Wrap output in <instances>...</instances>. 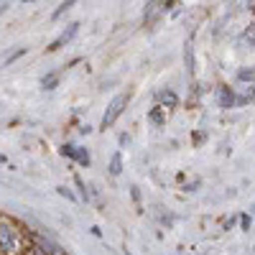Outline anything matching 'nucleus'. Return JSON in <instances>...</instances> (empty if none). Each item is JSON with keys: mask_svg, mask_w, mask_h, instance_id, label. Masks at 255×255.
Masks as SVG:
<instances>
[{"mask_svg": "<svg viewBox=\"0 0 255 255\" xmlns=\"http://www.w3.org/2000/svg\"><path fill=\"white\" fill-rule=\"evenodd\" d=\"M56 84H59V74H46L44 79H41V87L44 90H54Z\"/></svg>", "mask_w": 255, "mask_h": 255, "instance_id": "1a4fd4ad", "label": "nucleus"}, {"mask_svg": "<svg viewBox=\"0 0 255 255\" xmlns=\"http://www.w3.org/2000/svg\"><path fill=\"white\" fill-rule=\"evenodd\" d=\"M77 31H79V23H72V26H69L67 31H61V33H59V36H56V38L51 41V44L46 46V51H49V54H54V51H59L61 46H67L69 41H72V38L77 36Z\"/></svg>", "mask_w": 255, "mask_h": 255, "instance_id": "7ed1b4c3", "label": "nucleus"}, {"mask_svg": "<svg viewBox=\"0 0 255 255\" xmlns=\"http://www.w3.org/2000/svg\"><path fill=\"white\" fill-rule=\"evenodd\" d=\"M23 54H26V49H18V51H13V54H10V56L5 59V67H10V64H13L15 59H20V56H23Z\"/></svg>", "mask_w": 255, "mask_h": 255, "instance_id": "ddd939ff", "label": "nucleus"}, {"mask_svg": "<svg viewBox=\"0 0 255 255\" xmlns=\"http://www.w3.org/2000/svg\"><path fill=\"white\" fill-rule=\"evenodd\" d=\"M245 41H248L250 46H255V23H253V26L245 31Z\"/></svg>", "mask_w": 255, "mask_h": 255, "instance_id": "4468645a", "label": "nucleus"}, {"mask_svg": "<svg viewBox=\"0 0 255 255\" xmlns=\"http://www.w3.org/2000/svg\"><path fill=\"white\" fill-rule=\"evenodd\" d=\"M23 3H31V0H23Z\"/></svg>", "mask_w": 255, "mask_h": 255, "instance_id": "6ab92c4d", "label": "nucleus"}, {"mask_svg": "<svg viewBox=\"0 0 255 255\" xmlns=\"http://www.w3.org/2000/svg\"><path fill=\"white\" fill-rule=\"evenodd\" d=\"M125 255H133V253H125Z\"/></svg>", "mask_w": 255, "mask_h": 255, "instance_id": "aec40b11", "label": "nucleus"}, {"mask_svg": "<svg viewBox=\"0 0 255 255\" xmlns=\"http://www.w3.org/2000/svg\"><path fill=\"white\" fill-rule=\"evenodd\" d=\"M163 113H168V110H163L161 105H156V108H153L151 113H148V120L156 123V125H163V123H166V115H163Z\"/></svg>", "mask_w": 255, "mask_h": 255, "instance_id": "0eeeda50", "label": "nucleus"}, {"mask_svg": "<svg viewBox=\"0 0 255 255\" xmlns=\"http://www.w3.org/2000/svg\"><path fill=\"white\" fill-rule=\"evenodd\" d=\"M90 151L87 148H77V163H82V166H90Z\"/></svg>", "mask_w": 255, "mask_h": 255, "instance_id": "9b49d317", "label": "nucleus"}, {"mask_svg": "<svg viewBox=\"0 0 255 255\" xmlns=\"http://www.w3.org/2000/svg\"><path fill=\"white\" fill-rule=\"evenodd\" d=\"M128 100H130V95H128V92H120V95H115V97L110 100L108 110H105V115H102L100 130H108V128L115 125V120H118V118L123 115V110L128 108Z\"/></svg>", "mask_w": 255, "mask_h": 255, "instance_id": "f03ea898", "label": "nucleus"}, {"mask_svg": "<svg viewBox=\"0 0 255 255\" xmlns=\"http://www.w3.org/2000/svg\"><path fill=\"white\" fill-rule=\"evenodd\" d=\"M240 225H243V230H250V217L243 215V217H240Z\"/></svg>", "mask_w": 255, "mask_h": 255, "instance_id": "f3484780", "label": "nucleus"}, {"mask_svg": "<svg viewBox=\"0 0 255 255\" xmlns=\"http://www.w3.org/2000/svg\"><path fill=\"white\" fill-rule=\"evenodd\" d=\"M59 194H64V197H67V199H74V194H72V191H69L67 186H59Z\"/></svg>", "mask_w": 255, "mask_h": 255, "instance_id": "dca6fc26", "label": "nucleus"}, {"mask_svg": "<svg viewBox=\"0 0 255 255\" xmlns=\"http://www.w3.org/2000/svg\"><path fill=\"white\" fill-rule=\"evenodd\" d=\"M77 148H79V145L64 143V145H61V156H67V158H74V161H77Z\"/></svg>", "mask_w": 255, "mask_h": 255, "instance_id": "9d476101", "label": "nucleus"}, {"mask_svg": "<svg viewBox=\"0 0 255 255\" xmlns=\"http://www.w3.org/2000/svg\"><path fill=\"white\" fill-rule=\"evenodd\" d=\"M108 171H110V176H120V171H123V153H120V151H118V153H113Z\"/></svg>", "mask_w": 255, "mask_h": 255, "instance_id": "423d86ee", "label": "nucleus"}, {"mask_svg": "<svg viewBox=\"0 0 255 255\" xmlns=\"http://www.w3.org/2000/svg\"><path fill=\"white\" fill-rule=\"evenodd\" d=\"M31 243V235H26L13 220L3 217L0 222V255H23Z\"/></svg>", "mask_w": 255, "mask_h": 255, "instance_id": "f257e3e1", "label": "nucleus"}, {"mask_svg": "<svg viewBox=\"0 0 255 255\" xmlns=\"http://www.w3.org/2000/svg\"><path fill=\"white\" fill-rule=\"evenodd\" d=\"M217 100H220V108H225V110H230L232 105L238 102V95H235V90H230L227 84H222V87L217 90Z\"/></svg>", "mask_w": 255, "mask_h": 255, "instance_id": "39448f33", "label": "nucleus"}, {"mask_svg": "<svg viewBox=\"0 0 255 255\" xmlns=\"http://www.w3.org/2000/svg\"><path fill=\"white\" fill-rule=\"evenodd\" d=\"M158 105H161L163 110L171 113L174 108H179V95H176L174 90H161V92H158Z\"/></svg>", "mask_w": 255, "mask_h": 255, "instance_id": "20e7f679", "label": "nucleus"}, {"mask_svg": "<svg viewBox=\"0 0 255 255\" xmlns=\"http://www.w3.org/2000/svg\"><path fill=\"white\" fill-rule=\"evenodd\" d=\"M248 5H250V10L255 13V0H248Z\"/></svg>", "mask_w": 255, "mask_h": 255, "instance_id": "a211bd4d", "label": "nucleus"}, {"mask_svg": "<svg viewBox=\"0 0 255 255\" xmlns=\"http://www.w3.org/2000/svg\"><path fill=\"white\" fill-rule=\"evenodd\" d=\"M77 3H79V0H64V3H61V5H59V8L54 10V15H51V18H54V20H56V18H61L64 13H67L69 8H74Z\"/></svg>", "mask_w": 255, "mask_h": 255, "instance_id": "6e6552de", "label": "nucleus"}, {"mask_svg": "<svg viewBox=\"0 0 255 255\" xmlns=\"http://www.w3.org/2000/svg\"><path fill=\"white\" fill-rule=\"evenodd\" d=\"M67 255H69V253H67Z\"/></svg>", "mask_w": 255, "mask_h": 255, "instance_id": "412c9836", "label": "nucleus"}, {"mask_svg": "<svg viewBox=\"0 0 255 255\" xmlns=\"http://www.w3.org/2000/svg\"><path fill=\"white\" fill-rule=\"evenodd\" d=\"M74 184H77V189H79V194H82V199H87L90 194H87V189H84V181H82L79 176H74Z\"/></svg>", "mask_w": 255, "mask_h": 255, "instance_id": "2eb2a0df", "label": "nucleus"}, {"mask_svg": "<svg viewBox=\"0 0 255 255\" xmlns=\"http://www.w3.org/2000/svg\"><path fill=\"white\" fill-rule=\"evenodd\" d=\"M238 79L240 82H255V69H240L238 72Z\"/></svg>", "mask_w": 255, "mask_h": 255, "instance_id": "f8f14e48", "label": "nucleus"}]
</instances>
